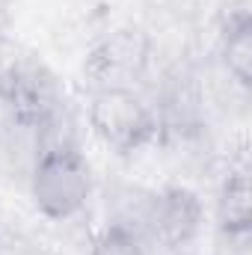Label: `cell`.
Segmentation results:
<instances>
[{"label": "cell", "instance_id": "cell-6", "mask_svg": "<svg viewBox=\"0 0 252 255\" xmlns=\"http://www.w3.org/2000/svg\"><path fill=\"white\" fill-rule=\"evenodd\" d=\"M217 217H220V229L229 238H250L252 190L247 163L229 169V175L220 187V199H217Z\"/></svg>", "mask_w": 252, "mask_h": 255}, {"label": "cell", "instance_id": "cell-4", "mask_svg": "<svg viewBox=\"0 0 252 255\" xmlns=\"http://www.w3.org/2000/svg\"><path fill=\"white\" fill-rule=\"evenodd\" d=\"M205 220V208L199 196L187 187H166L151 196L148 238L166 250H184L196 241Z\"/></svg>", "mask_w": 252, "mask_h": 255}, {"label": "cell", "instance_id": "cell-5", "mask_svg": "<svg viewBox=\"0 0 252 255\" xmlns=\"http://www.w3.org/2000/svg\"><path fill=\"white\" fill-rule=\"evenodd\" d=\"M39 160H42V142H39L36 125L9 116L0 130V169L9 178L30 181Z\"/></svg>", "mask_w": 252, "mask_h": 255}, {"label": "cell", "instance_id": "cell-1", "mask_svg": "<svg viewBox=\"0 0 252 255\" xmlns=\"http://www.w3.org/2000/svg\"><path fill=\"white\" fill-rule=\"evenodd\" d=\"M89 125L95 136L119 154H130L157 136L154 107L133 89H101L89 98Z\"/></svg>", "mask_w": 252, "mask_h": 255}, {"label": "cell", "instance_id": "cell-3", "mask_svg": "<svg viewBox=\"0 0 252 255\" xmlns=\"http://www.w3.org/2000/svg\"><path fill=\"white\" fill-rule=\"evenodd\" d=\"M30 196L36 208L48 217L65 223L77 217L86 208L89 199V166L80 157V151H60V154H42L30 175Z\"/></svg>", "mask_w": 252, "mask_h": 255}, {"label": "cell", "instance_id": "cell-2", "mask_svg": "<svg viewBox=\"0 0 252 255\" xmlns=\"http://www.w3.org/2000/svg\"><path fill=\"white\" fill-rule=\"evenodd\" d=\"M151 36L142 27H119L98 39L83 60V83L92 92L133 89L151 65Z\"/></svg>", "mask_w": 252, "mask_h": 255}, {"label": "cell", "instance_id": "cell-7", "mask_svg": "<svg viewBox=\"0 0 252 255\" xmlns=\"http://www.w3.org/2000/svg\"><path fill=\"white\" fill-rule=\"evenodd\" d=\"M89 255H148V253H145V244L139 238H133L130 232L119 229V226H110L92 244Z\"/></svg>", "mask_w": 252, "mask_h": 255}]
</instances>
